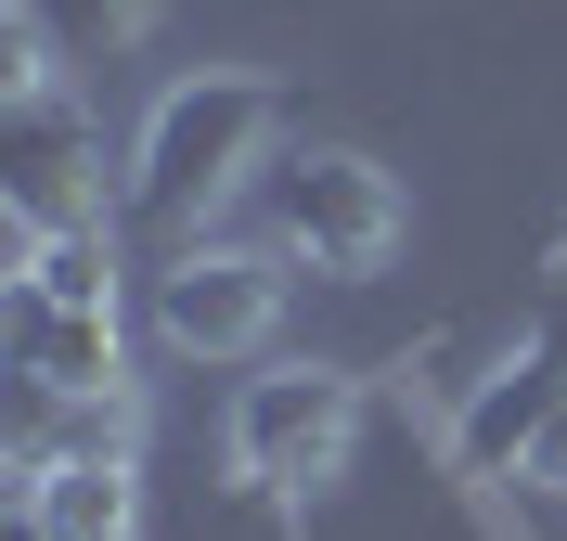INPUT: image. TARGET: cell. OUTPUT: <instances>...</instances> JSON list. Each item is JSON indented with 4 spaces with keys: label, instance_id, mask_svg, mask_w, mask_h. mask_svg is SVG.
<instances>
[{
    "label": "cell",
    "instance_id": "cell-7",
    "mask_svg": "<svg viewBox=\"0 0 567 541\" xmlns=\"http://www.w3.org/2000/svg\"><path fill=\"white\" fill-rule=\"evenodd\" d=\"M13 516H27L39 541H130L142 477H130V465H52V477H27V490H13Z\"/></svg>",
    "mask_w": 567,
    "mask_h": 541
},
{
    "label": "cell",
    "instance_id": "cell-2",
    "mask_svg": "<svg viewBox=\"0 0 567 541\" xmlns=\"http://www.w3.org/2000/svg\"><path fill=\"white\" fill-rule=\"evenodd\" d=\"M349 426H361L349 374L284 361V374H246V399H233V465H246L258 490H310V477L349 465Z\"/></svg>",
    "mask_w": 567,
    "mask_h": 541
},
{
    "label": "cell",
    "instance_id": "cell-4",
    "mask_svg": "<svg viewBox=\"0 0 567 541\" xmlns=\"http://www.w3.org/2000/svg\"><path fill=\"white\" fill-rule=\"evenodd\" d=\"M0 168H13V232H91L104 219V180H91V129H78L65 91H39V104L0 116Z\"/></svg>",
    "mask_w": 567,
    "mask_h": 541
},
{
    "label": "cell",
    "instance_id": "cell-11",
    "mask_svg": "<svg viewBox=\"0 0 567 541\" xmlns=\"http://www.w3.org/2000/svg\"><path fill=\"white\" fill-rule=\"evenodd\" d=\"M516 477H529V490H567V399H555V413H542V438H529V451H516Z\"/></svg>",
    "mask_w": 567,
    "mask_h": 541
},
{
    "label": "cell",
    "instance_id": "cell-1",
    "mask_svg": "<svg viewBox=\"0 0 567 541\" xmlns=\"http://www.w3.org/2000/svg\"><path fill=\"white\" fill-rule=\"evenodd\" d=\"M258 143H271V91H258V77H181L168 104H155V129H142L130 207L155 219V232H181L194 207H219V194L258 168Z\"/></svg>",
    "mask_w": 567,
    "mask_h": 541
},
{
    "label": "cell",
    "instance_id": "cell-10",
    "mask_svg": "<svg viewBox=\"0 0 567 541\" xmlns=\"http://www.w3.org/2000/svg\"><path fill=\"white\" fill-rule=\"evenodd\" d=\"M27 13L65 39V52H116V39H142V13H155V0H27Z\"/></svg>",
    "mask_w": 567,
    "mask_h": 541
},
{
    "label": "cell",
    "instance_id": "cell-3",
    "mask_svg": "<svg viewBox=\"0 0 567 541\" xmlns=\"http://www.w3.org/2000/svg\"><path fill=\"white\" fill-rule=\"evenodd\" d=\"M271 219L284 246L310 258V271H374V258L400 246V180L374 168V155H284L271 168Z\"/></svg>",
    "mask_w": 567,
    "mask_h": 541
},
{
    "label": "cell",
    "instance_id": "cell-8",
    "mask_svg": "<svg viewBox=\"0 0 567 541\" xmlns=\"http://www.w3.org/2000/svg\"><path fill=\"white\" fill-rule=\"evenodd\" d=\"M555 399H567V374H555V361H529L516 387H491V399H477V426H464V451H477V465H503V451H529Z\"/></svg>",
    "mask_w": 567,
    "mask_h": 541
},
{
    "label": "cell",
    "instance_id": "cell-5",
    "mask_svg": "<svg viewBox=\"0 0 567 541\" xmlns=\"http://www.w3.org/2000/svg\"><path fill=\"white\" fill-rule=\"evenodd\" d=\"M271 310H284L271 258H168V271H155V323L194 361H246L258 335H271Z\"/></svg>",
    "mask_w": 567,
    "mask_h": 541
},
{
    "label": "cell",
    "instance_id": "cell-9",
    "mask_svg": "<svg viewBox=\"0 0 567 541\" xmlns=\"http://www.w3.org/2000/svg\"><path fill=\"white\" fill-rule=\"evenodd\" d=\"M13 284H39L52 310H116V271H104V232H52V246L13 271Z\"/></svg>",
    "mask_w": 567,
    "mask_h": 541
},
{
    "label": "cell",
    "instance_id": "cell-6",
    "mask_svg": "<svg viewBox=\"0 0 567 541\" xmlns=\"http://www.w3.org/2000/svg\"><path fill=\"white\" fill-rule=\"evenodd\" d=\"M13 374L52 399H116L130 387V335H116V310H52L39 284H13Z\"/></svg>",
    "mask_w": 567,
    "mask_h": 541
}]
</instances>
